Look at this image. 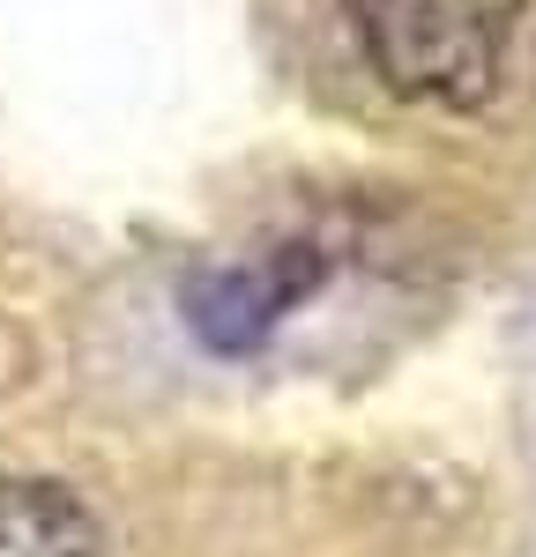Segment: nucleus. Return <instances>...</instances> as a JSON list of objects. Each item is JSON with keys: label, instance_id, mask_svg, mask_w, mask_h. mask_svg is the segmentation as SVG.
Here are the masks:
<instances>
[{"label": "nucleus", "instance_id": "nucleus-1", "mask_svg": "<svg viewBox=\"0 0 536 557\" xmlns=\"http://www.w3.org/2000/svg\"><path fill=\"white\" fill-rule=\"evenodd\" d=\"M522 8L529 0H343L380 89L447 112H477L499 89Z\"/></svg>", "mask_w": 536, "mask_h": 557}, {"label": "nucleus", "instance_id": "nucleus-2", "mask_svg": "<svg viewBox=\"0 0 536 557\" xmlns=\"http://www.w3.org/2000/svg\"><path fill=\"white\" fill-rule=\"evenodd\" d=\"M313 283H320V260H306L299 246H283V253H261V260H239V268H209V275H194V290H186V320H194V335L223 357H239V349H261L283 320H291V305L306 298Z\"/></svg>", "mask_w": 536, "mask_h": 557}, {"label": "nucleus", "instance_id": "nucleus-3", "mask_svg": "<svg viewBox=\"0 0 536 557\" xmlns=\"http://www.w3.org/2000/svg\"><path fill=\"white\" fill-rule=\"evenodd\" d=\"M0 557H105V528L68 483L0 475Z\"/></svg>", "mask_w": 536, "mask_h": 557}]
</instances>
